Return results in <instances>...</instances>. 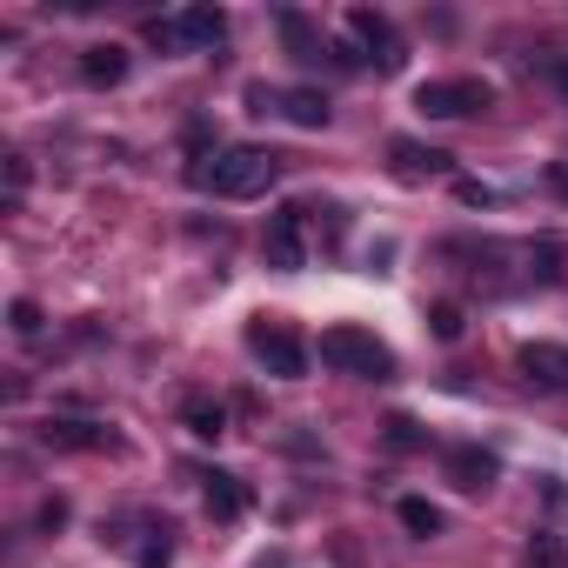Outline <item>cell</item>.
<instances>
[{"label": "cell", "instance_id": "1", "mask_svg": "<svg viewBox=\"0 0 568 568\" xmlns=\"http://www.w3.org/2000/svg\"><path fill=\"white\" fill-rule=\"evenodd\" d=\"M274 174H281V154L274 148H221V154H201L194 168H187V181L201 187V194H221V201H254V194H267L274 187Z\"/></svg>", "mask_w": 568, "mask_h": 568}, {"label": "cell", "instance_id": "2", "mask_svg": "<svg viewBox=\"0 0 568 568\" xmlns=\"http://www.w3.org/2000/svg\"><path fill=\"white\" fill-rule=\"evenodd\" d=\"M322 362H328L335 375H355V382H388V375H395L388 342H375L368 328H348V322L322 335Z\"/></svg>", "mask_w": 568, "mask_h": 568}, {"label": "cell", "instance_id": "3", "mask_svg": "<svg viewBox=\"0 0 568 568\" xmlns=\"http://www.w3.org/2000/svg\"><path fill=\"white\" fill-rule=\"evenodd\" d=\"M148 41L168 54H214L227 41V14L221 8H181L168 21H148Z\"/></svg>", "mask_w": 568, "mask_h": 568}, {"label": "cell", "instance_id": "4", "mask_svg": "<svg viewBox=\"0 0 568 568\" xmlns=\"http://www.w3.org/2000/svg\"><path fill=\"white\" fill-rule=\"evenodd\" d=\"M488 101H495V88L475 81V74H462V81H422V88H415V108H422L428 121H468V114H481Z\"/></svg>", "mask_w": 568, "mask_h": 568}, {"label": "cell", "instance_id": "5", "mask_svg": "<svg viewBox=\"0 0 568 568\" xmlns=\"http://www.w3.org/2000/svg\"><path fill=\"white\" fill-rule=\"evenodd\" d=\"M247 348H254V362H261L267 375H281V382H302V375H308L302 335L281 328V322H254V328H247Z\"/></svg>", "mask_w": 568, "mask_h": 568}, {"label": "cell", "instance_id": "6", "mask_svg": "<svg viewBox=\"0 0 568 568\" xmlns=\"http://www.w3.org/2000/svg\"><path fill=\"white\" fill-rule=\"evenodd\" d=\"M348 34H355L362 61H375L382 74H402L408 48H402V34H395V21H388V14H368V8H355V14H348Z\"/></svg>", "mask_w": 568, "mask_h": 568}, {"label": "cell", "instance_id": "7", "mask_svg": "<svg viewBox=\"0 0 568 568\" xmlns=\"http://www.w3.org/2000/svg\"><path fill=\"white\" fill-rule=\"evenodd\" d=\"M267 267H281V274L308 267V241H302V207H274V214H267Z\"/></svg>", "mask_w": 568, "mask_h": 568}, {"label": "cell", "instance_id": "8", "mask_svg": "<svg viewBox=\"0 0 568 568\" xmlns=\"http://www.w3.org/2000/svg\"><path fill=\"white\" fill-rule=\"evenodd\" d=\"M495 475H501L495 448H481V442H462V448H448V481H455L462 495H481V488H495Z\"/></svg>", "mask_w": 568, "mask_h": 568}, {"label": "cell", "instance_id": "9", "mask_svg": "<svg viewBox=\"0 0 568 568\" xmlns=\"http://www.w3.org/2000/svg\"><path fill=\"white\" fill-rule=\"evenodd\" d=\"M515 368H521V382H535V388H548V395L568 388V348H561V342H528V348L515 355Z\"/></svg>", "mask_w": 568, "mask_h": 568}, {"label": "cell", "instance_id": "10", "mask_svg": "<svg viewBox=\"0 0 568 568\" xmlns=\"http://www.w3.org/2000/svg\"><path fill=\"white\" fill-rule=\"evenodd\" d=\"M388 161H395V181H435V174H448V154L422 148V141H388Z\"/></svg>", "mask_w": 568, "mask_h": 568}, {"label": "cell", "instance_id": "11", "mask_svg": "<svg viewBox=\"0 0 568 568\" xmlns=\"http://www.w3.org/2000/svg\"><path fill=\"white\" fill-rule=\"evenodd\" d=\"M201 501H207V515H214V521H241V515H247V488H241L234 475H221V468H214V475H201Z\"/></svg>", "mask_w": 568, "mask_h": 568}, {"label": "cell", "instance_id": "12", "mask_svg": "<svg viewBox=\"0 0 568 568\" xmlns=\"http://www.w3.org/2000/svg\"><path fill=\"white\" fill-rule=\"evenodd\" d=\"M81 81H88V88H114V81H128V54H121L114 41L88 48V54H81Z\"/></svg>", "mask_w": 568, "mask_h": 568}, {"label": "cell", "instance_id": "13", "mask_svg": "<svg viewBox=\"0 0 568 568\" xmlns=\"http://www.w3.org/2000/svg\"><path fill=\"white\" fill-rule=\"evenodd\" d=\"M181 422H187V435H194V442H221V435H227V408H221V402H207V395H194V402L181 408Z\"/></svg>", "mask_w": 568, "mask_h": 568}, {"label": "cell", "instance_id": "14", "mask_svg": "<svg viewBox=\"0 0 568 568\" xmlns=\"http://www.w3.org/2000/svg\"><path fill=\"white\" fill-rule=\"evenodd\" d=\"M395 515H402V528H408V535H415V541H435V535H442V528H448V515H442V508H435V501H422V495H408V501H402V508H395Z\"/></svg>", "mask_w": 568, "mask_h": 568}, {"label": "cell", "instance_id": "15", "mask_svg": "<svg viewBox=\"0 0 568 568\" xmlns=\"http://www.w3.org/2000/svg\"><path fill=\"white\" fill-rule=\"evenodd\" d=\"M281 114H288L295 128H328V94L295 88V94H281Z\"/></svg>", "mask_w": 568, "mask_h": 568}, {"label": "cell", "instance_id": "16", "mask_svg": "<svg viewBox=\"0 0 568 568\" xmlns=\"http://www.w3.org/2000/svg\"><path fill=\"white\" fill-rule=\"evenodd\" d=\"M134 568H174V528H168V521H161V528H148V541H141Z\"/></svg>", "mask_w": 568, "mask_h": 568}, {"label": "cell", "instance_id": "17", "mask_svg": "<svg viewBox=\"0 0 568 568\" xmlns=\"http://www.w3.org/2000/svg\"><path fill=\"white\" fill-rule=\"evenodd\" d=\"M281 41L295 48V61H315V54H322V34H315L302 14H281Z\"/></svg>", "mask_w": 568, "mask_h": 568}, {"label": "cell", "instance_id": "18", "mask_svg": "<svg viewBox=\"0 0 568 568\" xmlns=\"http://www.w3.org/2000/svg\"><path fill=\"white\" fill-rule=\"evenodd\" d=\"M48 442H61V448H101L108 435L94 422H48Z\"/></svg>", "mask_w": 568, "mask_h": 568}, {"label": "cell", "instance_id": "19", "mask_svg": "<svg viewBox=\"0 0 568 568\" xmlns=\"http://www.w3.org/2000/svg\"><path fill=\"white\" fill-rule=\"evenodd\" d=\"M521 568H568V548H561L555 535H535V541H528V561H521Z\"/></svg>", "mask_w": 568, "mask_h": 568}, {"label": "cell", "instance_id": "20", "mask_svg": "<svg viewBox=\"0 0 568 568\" xmlns=\"http://www.w3.org/2000/svg\"><path fill=\"white\" fill-rule=\"evenodd\" d=\"M428 328H435V342H462V308L455 302H435L428 308Z\"/></svg>", "mask_w": 568, "mask_h": 568}, {"label": "cell", "instance_id": "21", "mask_svg": "<svg viewBox=\"0 0 568 568\" xmlns=\"http://www.w3.org/2000/svg\"><path fill=\"white\" fill-rule=\"evenodd\" d=\"M388 442H395V448H422L428 435H422V422H415V415H388Z\"/></svg>", "mask_w": 568, "mask_h": 568}, {"label": "cell", "instance_id": "22", "mask_svg": "<svg viewBox=\"0 0 568 568\" xmlns=\"http://www.w3.org/2000/svg\"><path fill=\"white\" fill-rule=\"evenodd\" d=\"M8 322H14V335H41V308H34V302H14Z\"/></svg>", "mask_w": 568, "mask_h": 568}, {"label": "cell", "instance_id": "23", "mask_svg": "<svg viewBox=\"0 0 568 568\" xmlns=\"http://www.w3.org/2000/svg\"><path fill=\"white\" fill-rule=\"evenodd\" d=\"M28 194V154H8V201Z\"/></svg>", "mask_w": 568, "mask_h": 568}, {"label": "cell", "instance_id": "24", "mask_svg": "<svg viewBox=\"0 0 568 568\" xmlns=\"http://www.w3.org/2000/svg\"><path fill=\"white\" fill-rule=\"evenodd\" d=\"M541 74H548V81L568 94V61H561V54H541Z\"/></svg>", "mask_w": 568, "mask_h": 568}, {"label": "cell", "instance_id": "25", "mask_svg": "<svg viewBox=\"0 0 568 568\" xmlns=\"http://www.w3.org/2000/svg\"><path fill=\"white\" fill-rule=\"evenodd\" d=\"M462 201H468V207H488V201H495V187H481V181H462Z\"/></svg>", "mask_w": 568, "mask_h": 568}, {"label": "cell", "instance_id": "26", "mask_svg": "<svg viewBox=\"0 0 568 568\" xmlns=\"http://www.w3.org/2000/svg\"><path fill=\"white\" fill-rule=\"evenodd\" d=\"M61 521H68V501H61V495H54V501H48V508H41V528H61Z\"/></svg>", "mask_w": 568, "mask_h": 568}, {"label": "cell", "instance_id": "27", "mask_svg": "<svg viewBox=\"0 0 568 568\" xmlns=\"http://www.w3.org/2000/svg\"><path fill=\"white\" fill-rule=\"evenodd\" d=\"M555 187H561V194H568V174H555Z\"/></svg>", "mask_w": 568, "mask_h": 568}]
</instances>
